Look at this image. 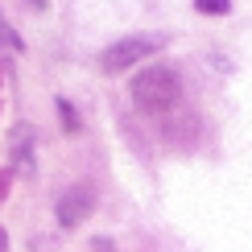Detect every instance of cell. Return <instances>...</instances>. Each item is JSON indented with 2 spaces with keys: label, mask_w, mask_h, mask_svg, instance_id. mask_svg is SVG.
Returning <instances> with one entry per match:
<instances>
[{
  "label": "cell",
  "mask_w": 252,
  "mask_h": 252,
  "mask_svg": "<svg viewBox=\"0 0 252 252\" xmlns=\"http://www.w3.org/2000/svg\"><path fill=\"white\" fill-rule=\"evenodd\" d=\"M0 252H8V236H4V227H0Z\"/></svg>",
  "instance_id": "obj_8"
},
{
  "label": "cell",
  "mask_w": 252,
  "mask_h": 252,
  "mask_svg": "<svg viewBox=\"0 0 252 252\" xmlns=\"http://www.w3.org/2000/svg\"><path fill=\"white\" fill-rule=\"evenodd\" d=\"M29 8H37V13H41V8H46V0H29Z\"/></svg>",
  "instance_id": "obj_9"
},
{
  "label": "cell",
  "mask_w": 252,
  "mask_h": 252,
  "mask_svg": "<svg viewBox=\"0 0 252 252\" xmlns=\"http://www.w3.org/2000/svg\"><path fill=\"white\" fill-rule=\"evenodd\" d=\"M161 46H165L161 33H132V37H120V41H112V46L99 54V66L108 70V75H120V70H132L136 62H145L149 54H157Z\"/></svg>",
  "instance_id": "obj_2"
},
{
  "label": "cell",
  "mask_w": 252,
  "mask_h": 252,
  "mask_svg": "<svg viewBox=\"0 0 252 252\" xmlns=\"http://www.w3.org/2000/svg\"><path fill=\"white\" fill-rule=\"evenodd\" d=\"M132 103L141 112H165L170 103L178 99V91H182V79H178L174 66H165V62H157V66H145L141 75L132 79Z\"/></svg>",
  "instance_id": "obj_1"
},
{
  "label": "cell",
  "mask_w": 252,
  "mask_h": 252,
  "mask_svg": "<svg viewBox=\"0 0 252 252\" xmlns=\"http://www.w3.org/2000/svg\"><path fill=\"white\" fill-rule=\"evenodd\" d=\"M0 46L13 50V54H21V50H25V41H21V37H17V29L4 21V13H0Z\"/></svg>",
  "instance_id": "obj_6"
},
{
  "label": "cell",
  "mask_w": 252,
  "mask_h": 252,
  "mask_svg": "<svg viewBox=\"0 0 252 252\" xmlns=\"http://www.w3.org/2000/svg\"><path fill=\"white\" fill-rule=\"evenodd\" d=\"M194 8L203 17H227L232 13V0H194Z\"/></svg>",
  "instance_id": "obj_7"
},
{
  "label": "cell",
  "mask_w": 252,
  "mask_h": 252,
  "mask_svg": "<svg viewBox=\"0 0 252 252\" xmlns=\"http://www.w3.org/2000/svg\"><path fill=\"white\" fill-rule=\"evenodd\" d=\"M33 124H17L13 132H8V161H13L17 174H33Z\"/></svg>",
  "instance_id": "obj_4"
},
{
  "label": "cell",
  "mask_w": 252,
  "mask_h": 252,
  "mask_svg": "<svg viewBox=\"0 0 252 252\" xmlns=\"http://www.w3.org/2000/svg\"><path fill=\"white\" fill-rule=\"evenodd\" d=\"M54 108H58V120H62V132H70V136H75L79 128H83V120H79V112H75V103H70V99H54Z\"/></svg>",
  "instance_id": "obj_5"
},
{
  "label": "cell",
  "mask_w": 252,
  "mask_h": 252,
  "mask_svg": "<svg viewBox=\"0 0 252 252\" xmlns=\"http://www.w3.org/2000/svg\"><path fill=\"white\" fill-rule=\"evenodd\" d=\"M91 211H95V190H91V186H83V182L70 186V190H62L58 203H54V215H58L62 227H79Z\"/></svg>",
  "instance_id": "obj_3"
}]
</instances>
